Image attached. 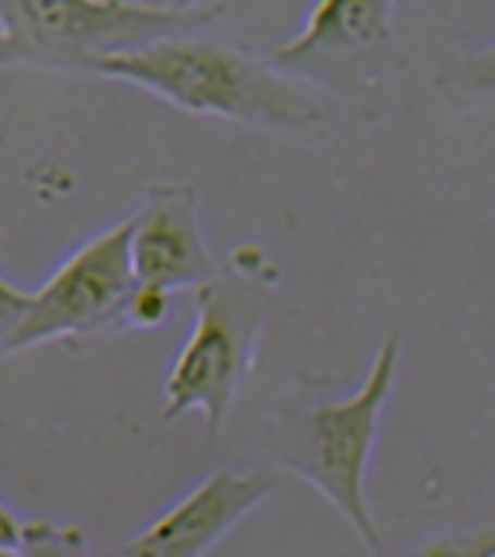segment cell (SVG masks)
Here are the masks:
<instances>
[{"mask_svg": "<svg viewBox=\"0 0 495 557\" xmlns=\"http://www.w3.org/2000/svg\"><path fill=\"white\" fill-rule=\"evenodd\" d=\"M90 76L132 84L195 119H222L267 132H301L326 119L322 87L284 73L271 55L208 35L166 38L139 52L111 55Z\"/></svg>", "mask_w": 495, "mask_h": 557, "instance_id": "6da1fadb", "label": "cell"}, {"mask_svg": "<svg viewBox=\"0 0 495 557\" xmlns=\"http://www.w3.org/2000/svg\"><path fill=\"white\" fill-rule=\"evenodd\" d=\"M398 350V333H388L354 395L336 401L288 395L274 406L267 430L271 457L326 498L371 554L381 550V536L368 506L364 478L378 444L381 412L395 388Z\"/></svg>", "mask_w": 495, "mask_h": 557, "instance_id": "7a4b0ae2", "label": "cell"}, {"mask_svg": "<svg viewBox=\"0 0 495 557\" xmlns=\"http://www.w3.org/2000/svg\"><path fill=\"white\" fill-rule=\"evenodd\" d=\"M277 301V267L257 246H239L215 281L195 292V330L163 381L160 419L201 412L205 440H215L250 377L257 336Z\"/></svg>", "mask_w": 495, "mask_h": 557, "instance_id": "3957f363", "label": "cell"}, {"mask_svg": "<svg viewBox=\"0 0 495 557\" xmlns=\"http://www.w3.org/2000/svg\"><path fill=\"white\" fill-rule=\"evenodd\" d=\"M225 8L208 0H4L0 55L17 66L90 73L111 55L201 35Z\"/></svg>", "mask_w": 495, "mask_h": 557, "instance_id": "277c9868", "label": "cell"}, {"mask_svg": "<svg viewBox=\"0 0 495 557\" xmlns=\"http://www.w3.org/2000/svg\"><path fill=\"white\" fill-rule=\"evenodd\" d=\"M132 271V219L104 228L55 267V274L25 292L0 281V322L4 357L28 354L46 343L81 350L128 333V301L136 295Z\"/></svg>", "mask_w": 495, "mask_h": 557, "instance_id": "5b68a950", "label": "cell"}, {"mask_svg": "<svg viewBox=\"0 0 495 557\" xmlns=\"http://www.w3.org/2000/svg\"><path fill=\"white\" fill-rule=\"evenodd\" d=\"M132 271L143 287L198 292L219 277V260L205 243L198 219V190L181 181L146 187L132 215Z\"/></svg>", "mask_w": 495, "mask_h": 557, "instance_id": "8992f818", "label": "cell"}, {"mask_svg": "<svg viewBox=\"0 0 495 557\" xmlns=\"http://www.w3.org/2000/svg\"><path fill=\"white\" fill-rule=\"evenodd\" d=\"M274 492L277 478L271 471L219 468L143 527L114 557H205Z\"/></svg>", "mask_w": 495, "mask_h": 557, "instance_id": "52a82bcc", "label": "cell"}, {"mask_svg": "<svg viewBox=\"0 0 495 557\" xmlns=\"http://www.w3.org/2000/svg\"><path fill=\"white\" fill-rule=\"evenodd\" d=\"M392 0H319L305 28L271 52V60L305 84H336L347 60L392 42Z\"/></svg>", "mask_w": 495, "mask_h": 557, "instance_id": "ba28073f", "label": "cell"}, {"mask_svg": "<svg viewBox=\"0 0 495 557\" xmlns=\"http://www.w3.org/2000/svg\"><path fill=\"white\" fill-rule=\"evenodd\" d=\"M433 87L441 90L454 108H465V111L495 108V42L479 52L447 60L433 73Z\"/></svg>", "mask_w": 495, "mask_h": 557, "instance_id": "9c48e42d", "label": "cell"}, {"mask_svg": "<svg viewBox=\"0 0 495 557\" xmlns=\"http://www.w3.org/2000/svg\"><path fill=\"white\" fill-rule=\"evenodd\" d=\"M17 557H90L81 527H55L49 520H32L17 536Z\"/></svg>", "mask_w": 495, "mask_h": 557, "instance_id": "30bf717a", "label": "cell"}, {"mask_svg": "<svg viewBox=\"0 0 495 557\" xmlns=\"http://www.w3.org/2000/svg\"><path fill=\"white\" fill-rule=\"evenodd\" d=\"M416 557H495V530L450 533L426 544Z\"/></svg>", "mask_w": 495, "mask_h": 557, "instance_id": "8fae6325", "label": "cell"}, {"mask_svg": "<svg viewBox=\"0 0 495 557\" xmlns=\"http://www.w3.org/2000/svg\"><path fill=\"white\" fill-rule=\"evenodd\" d=\"M170 319V292L160 287H136V295L128 301V333H146V330H160Z\"/></svg>", "mask_w": 495, "mask_h": 557, "instance_id": "7c38bea8", "label": "cell"}]
</instances>
